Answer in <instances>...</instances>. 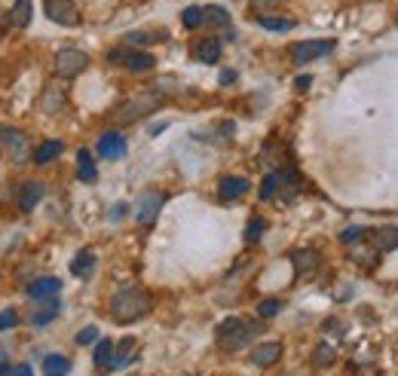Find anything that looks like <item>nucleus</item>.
<instances>
[{
  "instance_id": "1a4fd4ad",
  "label": "nucleus",
  "mask_w": 398,
  "mask_h": 376,
  "mask_svg": "<svg viewBox=\"0 0 398 376\" xmlns=\"http://www.w3.org/2000/svg\"><path fill=\"white\" fill-rule=\"evenodd\" d=\"M291 266L297 269V275H316L322 269V254L316 248H297L291 251Z\"/></svg>"
},
{
  "instance_id": "473e14b6",
  "label": "nucleus",
  "mask_w": 398,
  "mask_h": 376,
  "mask_svg": "<svg viewBox=\"0 0 398 376\" xmlns=\"http://www.w3.org/2000/svg\"><path fill=\"white\" fill-rule=\"evenodd\" d=\"M312 364H316V367H328V364H334V346L322 342V346L316 349V355H312Z\"/></svg>"
},
{
  "instance_id": "f8f14e48",
  "label": "nucleus",
  "mask_w": 398,
  "mask_h": 376,
  "mask_svg": "<svg viewBox=\"0 0 398 376\" xmlns=\"http://www.w3.org/2000/svg\"><path fill=\"white\" fill-rule=\"evenodd\" d=\"M123 68L132 71V74H147V71L156 68V58L145 49H126V55H123Z\"/></svg>"
},
{
  "instance_id": "e433bc0d",
  "label": "nucleus",
  "mask_w": 398,
  "mask_h": 376,
  "mask_svg": "<svg viewBox=\"0 0 398 376\" xmlns=\"http://www.w3.org/2000/svg\"><path fill=\"white\" fill-rule=\"evenodd\" d=\"M249 3H251V10H258V16H266V12L276 10L282 0H249Z\"/></svg>"
},
{
  "instance_id": "37998d69",
  "label": "nucleus",
  "mask_w": 398,
  "mask_h": 376,
  "mask_svg": "<svg viewBox=\"0 0 398 376\" xmlns=\"http://www.w3.org/2000/svg\"><path fill=\"white\" fill-rule=\"evenodd\" d=\"M310 83H312V77H300V80H297L295 86H297L300 92H303V89H310Z\"/></svg>"
},
{
  "instance_id": "f3484780",
  "label": "nucleus",
  "mask_w": 398,
  "mask_h": 376,
  "mask_svg": "<svg viewBox=\"0 0 398 376\" xmlns=\"http://www.w3.org/2000/svg\"><path fill=\"white\" fill-rule=\"evenodd\" d=\"M58 309H62L58 297H49V300H40V309H37V312L31 315V325H34V327H47L49 321L58 315Z\"/></svg>"
},
{
  "instance_id": "4c0bfd02",
  "label": "nucleus",
  "mask_w": 398,
  "mask_h": 376,
  "mask_svg": "<svg viewBox=\"0 0 398 376\" xmlns=\"http://www.w3.org/2000/svg\"><path fill=\"white\" fill-rule=\"evenodd\" d=\"M364 236V229L362 227H352V229H347V233H340V242H352V239H362Z\"/></svg>"
},
{
  "instance_id": "393cba45",
  "label": "nucleus",
  "mask_w": 398,
  "mask_h": 376,
  "mask_svg": "<svg viewBox=\"0 0 398 376\" xmlns=\"http://www.w3.org/2000/svg\"><path fill=\"white\" fill-rule=\"evenodd\" d=\"M110 361H114V340H99V346H95V367L101 373H108Z\"/></svg>"
},
{
  "instance_id": "4468645a",
  "label": "nucleus",
  "mask_w": 398,
  "mask_h": 376,
  "mask_svg": "<svg viewBox=\"0 0 398 376\" xmlns=\"http://www.w3.org/2000/svg\"><path fill=\"white\" fill-rule=\"evenodd\" d=\"M245 193H249V181H245V177H236V175L221 177L218 196H221L224 202H233V199H239V196H245Z\"/></svg>"
},
{
  "instance_id": "2eb2a0df",
  "label": "nucleus",
  "mask_w": 398,
  "mask_h": 376,
  "mask_svg": "<svg viewBox=\"0 0 398 376\" xmlns=\"http://www.w3.org/2000/svg\"><path fill=\"white\" fill-rule=\"evenodd\" d=\"M58 291H62V281L52 279V275H47V279H37V281H31V285H28V297L34 303L49 300V297H58Z\"/></svg>"
},
{
  "instance_id": "c756f323",
  "label": "nucleus",
  "mask_w": 398,
  "mask_h": 376,
  "mask_svg": "<svg viewBox=\"0 0 398 376\" xmlns=\"http://www.w3.org/2000/svg\"><path fill=\"white\" fill-rule=\"evenodd\" d=\"M258 25L266 31H291L295 28V18H285V16H258Z\"/></svg>"
},
{
  "instance_id": "c85d7f7f",
  "label": "nucleus",
  "mask_w": 398,
  "mask_h": 376,
  "mask_svg": "<svg viewBox=\"0 0 398 376\" xmlns=\"http://www.w3.org/2000/svg\"><path fill=\"white\" fill-rule=\"evenodd\" d=\"M43 371L49 376H68L71 361L64 358V355H47V358H43Z\"/></svg>"
},
{
  "instance_id": "6e6552de",
  "label": "nucleus",
  "mask_w": 398,
  "mask_h": 376,
  "mask_svg": "<svg viewBox=\"0 0 398 376\" xmlns=\"http://www.w3.org/2000/svg\"><path fill=\"white\" fill-rule=\"evenodd\" d=\"M47 16L49 22L64 25V28H77L80 25V12H77L74 0H47Z\"/></svg>"
},
{
  "instance_id": "412c9836",
  "label": "nucleus",
  "mask_w": 398,
  "mask_h": 376,
  "mask_svg": "<svg viewBox=\"0 0 398 376\" xmlns=\"http://www.w3.org/2000/svg\"><path fill=\"white\" fill-rule=\"evenodd\" d=\"M62 104H64V92L58 89V86H47V89H43V98H40L43 114H55V110H62Z\"/></svg>"
},
{
  "instance_id": "f704fd0d",
  "label": "nucleus",
  "mask_w": 398,
  "mask_h": 376,
  "mask_svg": "<svg viewBox=\"0 0 398 376\" xmlns=\"http://www.w3.org/2000/svg\"><path fill=\"white\" fill-rule=\"evenodd\" d=\"M89 342H99V327L95 325L83 327V331L77 334V346H89Z\"/></svg>"
},
{
  "instance_id": "dca6fc26",
  "label": "nucleus",
  "mask_w": 398,
  "mask_h": 376,
  "mask_svg": "<svg viewBox=\"0 0 398 376\" xmlns=\"http://www.w3.org/2000/svg\"><path fill=\"white\" fill-rule=\"evenodd\" d=\"M31 18H34V3H31V0H16V3L10 6V12H6V22H10L12 28H28Z\"/></svg>"
},
{
  "instance_id": "79ce46f5",
  "label": "nucleus",
  "mask_w": 398,
  "mask_h": 376,
  "mask_svg": "<svg viewBox=\"0 0 398 376\" xmlns=\"http://www.w3.org/2000/svg\"><path fill=\"white\" fill-rule=\"evenodd\" d=\"M16 376H34V371H31L28 364H18V367H16Z\"/></svg>"
},
{
  "instance_id": "cd10ccee",
  "label": "nucleus",
  "mask_w": 398,
  "mask_h": 376,
  "mask_svg": "<svg viewBox=\"0 0 398 376\" xmlns=\"http://www.w3.org/2000/svg\"><path fill=\"white\" fill-rule=\"evenodd\" d=\"M166 31H132V34H126L123 40L132 43V46H147V43H156V40H166Z\"/></svg>"
},
{
  "instance_id": "9b49d317",
  "label": "nucleus",
  "mask_w": 398,
  "mask_h": 376,
  "mask_svg": "<svg viewBox=\"0 0 398 376\" xmlns=\"http://www.w3.org/2000/svg\"><path fill=\"white\" fill-rule=\"evenodd\" d=\"M282 358V342H258V346L251 349V364L254 367H270L276 364V361Z\"/></svg>"
},
{
  "instance_id": "4be33fe9",
  "label": "nucleus",
  "mask_w": 398,
  "mask_h": 376,
  "mask_svg": "<svg viewBox=\"0 0 398 376\" xmlns=\"http://www.w3.org/2000/svg\"><path fill=\"white\" fill-rule=\"evenodd\" d=\"M135 355V340L132 336H126V340H120V349L114 352V361H110V371H123V367L132 361Z\"/></svg>"
},
{
  "instance_id": "bb28decb",
  "label": "nucleus",
  "mask_w": 398,
  "mask_h": 376,
  "mask_svg": "<svg viewBox=\"0 0 398 376\" xmlns=\"http://www.w3.org/2000/svg\"><path fill=\"white\" fill-rule=\"evenodd\" d=\"M197 58L202 64H214L221 58V40H202L197 43Z\"/></svg>"
},
{
  "instance_id": "c9c22d12",
  "label": "nucleus",
  "mask_w": 398,
  "mask_h": 376,
  "mask_svg": "<svg viewBox=\"0 0 398 376\" xmlns=\"http://www.w3.org/2000/svg\"><path fill=\"white\" fill-rule=\"evenodd\" d=\"M18 325V312L16 309H3V312H0V331H6V327H16Z\"/></svg>"
},
{
  "instance_id": "39448f33",
  "label": "nucleus",
  "mask_w": 398,
  "mask_h": 376,
  "mask_svg": "<svg viewBox=\"0 0 398 376\" xmlns=\"http://www.w3.org/2000/svg\"><path fill=\"white\" fill-rule=\"evenodd\" d=\"M86 68H89V55L83 49H77V46H64V49L55 52V74L64 77V80L80 77Z\"/></svg>"
},
{
  "instance_id": "ea45409f",
  "label": "nucleus",
  "mask_w": 398,
  "mask_h": 376,
  "mask_svg": "<svg viewBox=\"0 0 398 376\" xmlns=\"http://www.w3.org/2000/svg\"><path fill=\"white\" fill-rule=\"evenodd\" d=\"M325 334H343V325H337V321H325Z\"/></svg>"
},
{
  "instance_id": "aec40b11",
  "label": "nucleus",
  "mask_w": 398,
  "mask_h": 376,
  "mask_svg": "<svg viewBox=\"0 0 398 376\" xmlns=\"http://www.w3.org/2000/svg\"><path fill=\"white\" fill-rule=\"evenodd\" d=\"M71 273H74L77 279H89V275L95 273V254L92 251H80V254L71 260Z\"/></svg>"
},
{
  "instance_id": "0eeeda50",
  "label": "nucleus",
  "mask_w": 398,
  "mask_h": 376,
  "mask_svg": "<svg viewBox=\"0 0 398 376\" xmlns=\"http://www.w3.org/2000/svg\"><path fill=\"white\" fill-rule=\"evenodd\" d=\"M334 49V40H303L291 46V62L295 64H310L316 58H325L328 52Z\"/></svg>"
},
{
  "instance_id": "c03bdc74",
  "label": "nucleus",
  "mask_w": 398,
  "mask_h": 376,
  "mask_svg": "<svg viewBox=\"0 0 398 376\" xmlns=\"http://www.w3.org/2000/svg\"><path fill=\"white\" fill-rule=\"evenodd\" d=\"M123 214H126V205H114V211H110V217H114V221H116V217H123Z\"/></svg>"
},
{
  "instance_id": "f257e3e1",
  "label": "nucleus",
  "mask_w": 398,
  "mask_h": 376,
  "mask_svg": "<svg viewBox=\"0 0 398 376\" xmlns=\"http://www.w3.org/2000/svg\"><path fill=\"white\" fill-rule=\"evenodd\" d=\"M150 294L145 288H123V291L114 294L110 300V315H114L116 325H132V321H141L150 312Z\"/></svg>"
},
{
  "instance_id": "7c9ffc66",
  "label": "nucleus",
  "mask_w": 398,
  "mask_h": 376,
  "mask_svg": "<svg viewBox=\"0 0 398 376\" xmlns=\"http://www.w3.org/2000/svg\"><path fill=\"white\" fill-rule=\"evenodd\" d=\"M181 25H184L187 31H197L206 25V16H202V6H187L184 12H181Z\"/></svg>"
},
{
  "instance_id": "a19ab883",
  "label": "nucleus",
  "mask_w": 398,
  "mask_h": 376,
  "mask_svg": "<svg viewBox=\"0 0 398 376\" xmlns=\"http://www.w3.org/2000/svg\"><path fill=\"white\" fill-rule=\"evenodd\" d=\"M0 376H16V367H10L6 361H0Z\"/></svg>"
},
{
  "instance_id": "72a5a7b5",
  "label": "nucleus",
  "mask_w": 398,
  "mask_h": 376,
  "mask_svg": "<svg viewBox=\"0 0 398 376\" xmlns=\"http://www.w3.org/2000/svg\"><path fill=\"white\" fill-rule=\"evenodd\" d=\"M282 312V303L279 300H264L258 306V318H273V315H279Z\"/></svg>"
},
{
  "instance_id": "7ed1b4c3",
  "label": "nucleus",
  "mask_w": 398,
  "mask_h": 376,
  "mask_svg": "<svg viewBox=\"0 0 398 376\" xmlns=\"http://www.w3.org/2000/svg\"><path fill=\"white\" fill-rule=\"evenodd\" d=\"M162 101H166V98L156 95V92H141V95H132V98H126V101L114 110V123L129 125V123L147 120L150 114H156V110L162 108Z\"/></svg>"
},
{
  "instance_id": "a211bd4d",
  "label": "nucleus",
  "mask_w": 398,
  "mask_h": 376,
  "mask_svg": "<svg viewBox=\"0 0 398 376\" xmlns=\"http://www.w3.org/2000/svg\"><path fill=\"white\" fill-rule=\"evenodd\" d=\"M374 251H380V254L398 251V227H380V229H374Z\"/></svg>"
},
{
  "instance_id": "6ab92c4d",
  "label": "nucleus",
  "mask_w": 398,
  "mask_h": 376,
  "mask_svg": "<svg viewBox=\"0 0 398 376\" xmlns=\"http://www.w3.org/2000/svg\"><path fill=\"white\" fill-rule=\"evenodd\" d=\"M282 184H285V171H270V175L260 181V199L264 202L276 199V193H282Z\"/></svg>"
},
{
  "instance_id": "ddd939ff",
  "label": "nucleus",
  "mask_w": 398,
  "mask_h": 376,
  "mask_svg": "<svg viewBox=\"0 0 398 376\" xmlns=\"http://www.w3.org/2000/svg\"><path fill=\"white\" fill-rule=\"evenodd\" d=\"M43 193H47V187H43L40 181H25L22 187H18V208L22 211H34L40 205Z\"/></svg>"
},
{
  "instance_id": "a18cd8bd",
  "label": "nucleus",
  "mask_w": 398,
  "mask_h": 376,
  "mask_svg": "<svg viewBox=\"0 0 398 376\" xmlns=\"http://www.w3.org/2000/svg\"><path fill=\"white\" fill-rule=\"evenodd\" d=\"M166 125H169V123H160V125H150V129H147V131H150V135H156V131H162V129H166Z\"/></svg>"
},
{
  "instance_id": "423d86ee",
  "label": "nucleus",
  "mask_w": 398,
  "mask_h": 376,
  "mask_svg": "<svg viewBox=\"0 0 398 376\" xmlns=\"http://www.w3.org/2000/svg\"><path fill=\"white\" fill-rule=\"evenodd\" d=\"M162 202H166V193H160V190L141 193L138 202H135V223H138V227H150V223L160 217Z\"/></svg>"
},
{
  "instance_id": "b1692460",
  "label": "nucleus",
  "mask_w": 398,
  "mask_h": 376,
  "mask_svg": "<svg viewBox=\"0 0 398 376\" xmlns=\"http://www.w3.org/2000/svg\"><path fill=\"white\" fill-rule=\"evenodd\" d=\"M202 16H206V25H212V28H230V25H233L230 12H227L224 6H206Z\"/></svg>"
},
{
  "instance_id": "20e7f679",
  "label": "nucleus",
  "mask_w": 398,
  "mask_h": 376,
  "mask_svg": "<svg viewBox=\"0 0 398 376\" xmlns=\"http://www.w3.org/2000/svg\"><path fill=\"white\" fill-rule=\"evenodd\" d=\"M0 144L6 147V153H10V160L16 162V166H25L28 160H34V147H31L28 135L18 129H10V125H0Z\"/></svg>"
},
{
  "instance_id": "a878e982",
  "label": "nucleus",
  "mask_w": 398,
  "mask_h": 376,
  "mask_svg": "<svg viewBox=\"0 0 398 376\" xmlns=\"http://www.w3.org/2000/svg\"><path fill=\"white\" fill-rule=\"evenodd\" d=\"M62 147H64L62 141H43L40 147L34 150V162L37 166H47V162H52L58 153H62Z\"/></svg>"
},
{
  "instance_id": "5701e85b",
  "label": "nucleus",
  "mask_w": 398,
  "mask_h": 376,
  "mask_svg": "<svg viewBox=\"0 0 398 376\" xmlns=\"http://www.w3.org/2000/svg\"><path fill=\"white\" fill-rule=\"evenodd\" d=\"M77 177H80L83 184H92L95 177H99V171H95V162H92V156H89V150H80V153H77Z\"/></svg>"
},
{
  "instance_id": "58836bf2",
  "label": "nucleus",
  "mask_w": 398,
  "mask_h": 376,
  "mask_svg": "<svg viewBox=\"0 0 398 376\" xmlns=\"http://www.w3.org/2000/svg\"><path fill=\"white\" fill-rule=\"evenodd\" d=\"M233 80H236V71H230V68L221 71V86H230Z\"/></svg>"
},
{
  "instance_id": "9d476101",
  "label": "nucleus",
  "mask_w": 398,
  "mask_h": 376,
  "mask_svg": "<svg viewBox=\"0 0 398 376\" xmlns=\"http://www.w3.org/2000/svg\"><path fill=\"white\" fill-rule=\"evenodd\" d=\"M95 147H99L101 160H123L126 156V141H123L120 131H104Z\"/></svg>"
},
{
  "instance_id": "f03ea898",
  "label": "nucleus",
  "mask_w": 398,
  "mask_h": 376,
  "mask_svg": "<svg viewBox=\"0 0 398 376\" xmlns=\"http://www.w3.org/2000/svg\"><path fill=\"white\" fill-rule=\"evenodd\" d=\"M260 334H264V321H245V318H227V321H221L218 331H214L218 342L224 349H230V352L249 346L254 336H260Z\"/></svg>"
},
{
  "instance_id": "2f4dec72",
  "label": "nucleus",
  "mask_w": 398,
  "mask_h": 376,
  "mask_svg": "<svg viewBox=\"0 0 398 376\" xmlns=\"http://www.w3.org/2000/svg\"><path fill=\"white\" fill-rule=\"evenodd\" d=\"M264 233H266V221L254 214L251 221H249V227H245V245H254V242H258Z\"/></svg>"
}]
</instances>
